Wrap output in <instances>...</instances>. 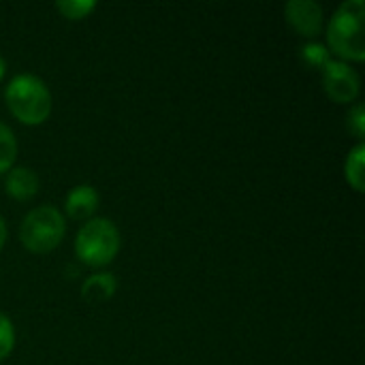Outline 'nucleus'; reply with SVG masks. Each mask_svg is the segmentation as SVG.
Listing matches in <instances>:
<instances>
[{"mask_svg":"<svg viewBox=\"0 0 365 365\" xmlns=\"http://www.w3.org/2000/svg\"><path fill=\"white\" fill-rule=\"evenodd\" d=\"M364 15V0H344L327 24V43L331 51L342 58V62H361L365 58Z\"/></svg>","mask_w":365,"mask_h":365,"instance_id":"nucleus-1","label":"nucleus"},{"mask_svg":"<svg viewBox=\"0 0 365 365\" xmlns=\"http://www.w3.org/2000/svg\"><path fill=\"white\" fill-rule=\"evenodd\" d=\"M4 101L11 113L24 124H41L51 113V92L47 83L30 73L15 75L9 81Z\"/></svg>","mask_w":365,"mask_h":365,"instance_id":"nucleus-2","label":"nucleus"},{"mask_svg":"<svg viewBox=\"0 0 365 365\" xmlns=\"http://www.w3.org/2000/svg\"><path fill=\"white\" fill-rule=\"evenodd\" d=\"M120 250V231L109 218H90L75 237L77 257L92 267H103L115 259Z\"/></svg>","mask_w":365,"mask_h":365,"instance_id":"nucleus-3","label":"nucleus"},{"mask_svg":"<svg viewBox=\"0 0 365 365\" xmlns=\"http://www.w3.org/2000/svg\"><path fill=\"white\" fill-rule=\"evenodd\" d=\"M66 233L64 216L53 205H38L30 210L19 227L21 244L32 252L53 250Z\"/></svg>","mask_w":365,"mask_h":365,"instance_id":"nucleus-4","label":"nucleus"},{"mask_svg":"<svg viewBox=\"0 0 365 365\" xmlns=\"http://www.w3.org/2000/svg\"><path fill=\"white\" fill-rule=\"evenodd\" d=\"M323 86L336 103H351L357 98L361 79L359 73L342 60H329L323 66Z\"/></svg>","mask_w":365,"mask_h":365,"instance_id":"nucleus-5","label":"nucleus"},{"mask_svg":"<svg viewBox=\"0 0 365 365\" xmlns=\"http://www.w3.org/2000/svg\"><path fill=\"white\" fill-rule=\"evenodd\" d=\"M287 21L304 36H317L323 30V6L314 0H289L284 6Z\"/></svg>","mask_w":365,"mask_h":365,"instance_id":"nucleus-6","label":"nucleus"},{"mask_svg":"<svg viewBox=\"0 0 365 365\" xmlns=\"http://www.w3.org/2000/svg\"><path fill=\"white\" fill-rule=\"evenodd\" d=\"M98 201H101V197H98L94 186L79 184V186L68 190L64 207H66V214L71 218H75V220H90L92 214L98 207Z\"/></svg>","mask_w":365,"mask_h":365,"instance_id":"nucleus-7","label":"nucleus"},{"mask_svg":"<svg viewBox=\"0 0 365 365\" xmlns=\"http://www.w3.org/2000/svg\"><path fill=\"white\" fill-rule=\"evenodd\" d=\"M4 188L11 197H15L19 201L32 199L38 190V175L30 167L9 169L6 180H4Z\"/></svg>","mask_w":365,"mask_h":365,"instance_id":"nucleus-8","label":"nucleus"},{"mask_svg":"<svg viewBox=\"0 0 365 365\" xmlns=\"http://www.w3.org/2000/svg\"><path fill=\"white\" fill-rule=\"evenodd\" d=\"M118 280L111 274H92L81 284V295L86 302H105L113 297Z\"/></svg>","mask_w":365,"mask_h":365,"instance_id":"nucleus-9","label":"nucleus"},{"mask_svg":"<svg viewBox=\"0 0 365 365\" xmlns=\"http://www.w3.org/2000/svg\"><path fill=\"white\" fill-rule=\"evenodd\" d=\"M364 160H365V145L359 141V143L349 152L346 163H344V175H346L349 184H351L357 192H364V188H365Z\"/></svg>","mask_w":365,"mask_h":365,"instance_id":"nucleus-10","label":"nucleus"},{"mask_svg":"<svg viewBox=\"0 0 365 365\" xmlns=\"http://www.w3.org/2000/svg\"><path fill=\"white\" fill-rule=\"evenodd\" d=\"M15 156H17L15 133L4 122H0V173L11 169V165L15 163Z\"/></svg>","mask_w":365,"mask_h":365,"instance_id":"nucleus-11","label":"nucleus"},{"mask_svg":"<svg viewBox=\"0 0 365 365\" xmlns=\"http://www.w3.org/2000/svg\"><path fill=\"white\" fill-rule=\"evenodd\" d=\"M94 6H96L94 0H60V2H56V9L68 19H81L90 11H94Z\"/></svg>","mask_w":365,"mask_h":365,"instance_id":"nucleus-12","label":"nucleus"},{"mask_svg":"<svg viewBox=\"0 0 365 365\" xmlns=\"http://www.w3.org/2000/svg\"><path fill=\"white\" fill-rule=\"evenodd\" d=\"M302 58H304V62H308L310 66H325L329 60H331V53H329V49L325 47V45H321V43H306L304 47H302Z\"/></svg>","mask_w":365,"mask_h":365,"instance_id":"nucleus-13","label":"nucleus"},{"mask_svg":"<svg viewBox=\"0 0 365 365\" xmlns=\"http://www.w3.org/2000/svg\"><path fill=\"white\" fill-rule=\"evenodd\" d=\"M15 346V329H13V323L11 319L0 312V361L13 351Z\"/></svg>","mask_w":365,"mask_h":365,"instance_id":"nucleus-14","label":"nucleus"},{"mask_svg":"<svg viewBox=\"0 0 365 365\" xmlns=\"http://www.w3.org/2000/svg\"><path fill=\"white\" fill-rule=\"evenodd\" d=\"M346 124H349V130L357 137V139H364L365 135V107L361 103L353 105V109L349 111L346 115Z\"/></svg>","mask_w":365,"mask_h":365,"instance_id":"nucleus-15","label":"nucleus"},{"mask_svg":"<svg viewBox=\"0 0 365 365\" xmlns=\"http://www.w3.org/2000/svg\"><path fill=\"white\" fill-rule=\"evenodd\" d=\"M4 242H6V222H4V218L0 216V248L4 246Z\"/></svg>","mask_w":365,"mask_h":365,"instance_id":"nucleus-16","label":"nucleus"},{"mask_svg":"<svg viewBox=\"0 0 365 365\" xmlns=\"http://www.w3.org/2000/svg\"><path fill=\"white\" fill-rule=\"evenodd\" d=\"M4 71H6V64H4V58L0 56V79L4 77Z\"/></svg>","mask_w":365,"mask_h":365,"instance_id":"nucleus-17","label":"nucleus"}]
</instances>
